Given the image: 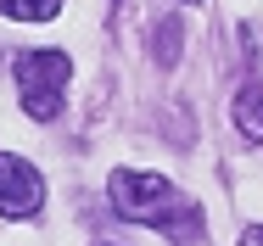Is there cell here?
<instances>
[{
	"label": "cell",
	"instance_id": "277c9868",
	"mask_svg": "<svg viewBox=\"0 0 263 246\" xmlns=\"http://www.w3.org/2000/svg\"><path fill=\"white\" fill-rule=\"evenodd\" d=\"M230 118H235V129H241L252 146H263V79H247V84L235 90Z\"/></svg>",
	"mask_w": 263,
	"mask_h": 246
},
{
	"label": "cell",
	"instance_id": "8992f818",
	"mask_svg": "<svg viewBox=\"0 0 263 246\" xmlns=\"http://www.w3.org/2000/svg\"><path fill=\"white\" fill-rule=\"evenodd\" d=\"M241 246H263V224H247V235H241Z\"/></svg>",
	"mask_w": 263,
	"mask_h": 246
},
{
	"label": "cell",
	"instance_id": "3957f363",
	"mask_svg": "<svg viewBox=\"0 0 263 246\" xmlns=\"http://www.w3.org/2000/svg\"><path fill=\"white\" fill-rule=\"evenodd\" d=\"M45 207V185L34 174V162L0 151V218H34Z\"/></svg>",
	"mask_w": 263,
	"mask_h": 246
},
{
	"label": "cell",
	"instance_id": "5b68a950",
	"mask_svg": "<svg viewBox=\"0 0 263 246\" xmlns=\"http://www.w3.org/2000/svg\"><path fill=\"white\" fill-rule=\"evenodd\" d=\"M62 11V0H0V17L11 23H51Z\"/></svg>",
	"mask_w": 263,
	"mask_h": 246
},
{
	"label": "cell",
	"instance_id": "6da1fadb",
	"mask_svg": "<svg viewBox=\"0 0 263 246\" xmlns=\"http://www.w3.org/2000/svg\"><path fill=\"white\" fill-rule=\"evenodd\" d=\"M106 201H112V213L123 218V224H152L162 235H174V241H191L196 235V207L174 191V179H162V174H140V168H112V179H106Z\"/></svg>",
	"mask_w": 263,
	"mask_h": 246
},
{
	"label": "cell",
	"instance_id": "7a4b0ae2",
	"mask_svg": "<svg viewBox=\"0 0 263 246\" xmlns=\"http://www.w3.org/2000/svg\"><path fill=\"white\" fill-rule=\"evenodd\" d=\"M11 79H17L23 112L34 123H51L62 112V90L73 79V62H67V50H17L11 56Z\"/></svg>",
	"mask_w": 263,
	"mask_h": 246
},
{
	"label": "cell",
	"instance_id": "52a82bcc",
	"mask_svg": "<svg viewBox=\"0 0 263 246\" xmlns=\"http://www.w3.org/2000/svg\"><path fill=\"white\" fill-rule=\"evenodd\" d=\"M179 6H196V0H179Z\"/></svg>",
	"mask_w": 263,
	"mask_h": 246
}]
</instances>
